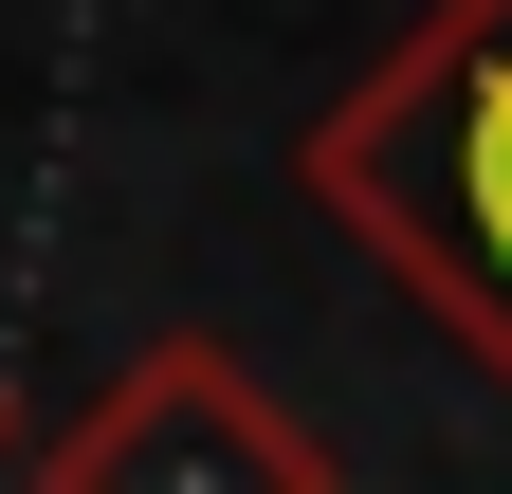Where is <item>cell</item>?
<instances>
[{"label":"cell","instance_id":"7a4b0ae2","mask_svg":"<svg viewBox=\"0 0 512 494\" xmlns=\"http://www.w3.org/2000/svg\"><path fill=\"white\" fill-rule=\"evenodd\" d=\"M55 494H330V476H311L275 421H256L238 366L165 348V366H128L74 440H55Z\"/></svg>","mask_w":512,"mask_h":494},{"label":"cell","instance_id":"6da1fadb","mask_svg":"<svg viewBox=\"0 0 512 494\" xmlns=\"http://www.w3.org/2000/svg\"><path fill=\"white\" fill-rule=\"evenodd\" d=\"M311 183L512 366V0H439V19L330 110Z\"/></svg>","mask_w":512,"mask_h":494}]
</instances>
